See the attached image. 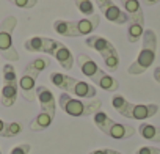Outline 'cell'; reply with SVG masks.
Listing matches in <instances>:
<instances>
[{
  "mask_svg": "<svg viewBox=\"0 0 160 154\" xmlns=\"http://www.w3.org/2000/svg\"><path fill=\"white\" fill-rule=\"evenodd\" d=\"M52 57L58 61V64L63 69H72V66H74V55H72V52L69 50V47L66 44H63V43L58 41V44H57Z\"/></svg>",
  "mask_w": 160,
  "mask_h": 154,
  "instance_id": "obj_15",
  "label": "cell"
},
{
  "mask_svg": "<svg viewBox=\"0 0 160 154\" xmlns=\"http://www.w3.org/2000/svg\"><path fill=\"white\" fill-rule=\"evenodd\" d=\"M91 82H94L98 87H101L104 91H108V93H115L119 88V82L115 79V77H112L110 74H107L104 69H101L98 72V75L94 77Z\"/></svg>",
  "mask_w": 160,
  "mask_h": 154,
  "instance_id": "obj_16",
  "label": "cell"
},
{
  "mask_svg": "<svg viewBox=\"0 0 160 154\" xmlns=\"http://www.w3.org/2000/svg\"><path fill=\"white\" fill-rule=\"evenodd\" d=\"M53 30L58 35L68 36V38H77V28H75V21H64V19H57L53 21Z\"/></svg>",
  "mask_w": 160,
  "mask_h": 154,
  "instance_id": "obj_18",
  "label": "cell"
},
{
  "mask_svg": "<svg viewBox=\"0 0 160 154\" xmlns=\"http://www.w3.org/2000/svg\"><path fill=\"white\" fill-rule=\"evenodd\" d=\"M143 2H144L146 5H155V3L160 2V0H143Z\"/></svg>",
  "mask_w": 160,
  "mask_h": 154,
  "instance_id": "obj_31",
  "label": "cell"
},
{
  "mask_svg": "<svg viewBox=\"0 0 160 154\" xmlns=\"http://www.w3.org/2000/svg\"><path fill=\"white\" fill-rule=\"evenodd\" d=\"M58 105L69 116L80 118V116H90L98 113L102 107V102L99 99H78V98H72L68 93H61L58 96Z\"/></svg>",
  "mask_w": 160,
  "mask_h": 154,
  "instance_id": "obj_4",
  "label": "cell"
},
{
  "mask_svg": "<svg viewBox=\"0 0 160 154\" xmlns=\"http://www.w3.org/2000/svg\"><path fill=\"white\" fill-rule=\"evenodd\" d=\"M104 60V64L108 71H118L119 68V55H118V50H113L110 54H105L102 57Z\"/></svg>",
  "mask_w": 160,
  "mask_h": 154,
  "instance_id": "obj_23",
  "label": "cell"
},
{
  "mask_svg": "<svg viewBox=\"0 0 160 154\" xmlns=\"http://www.w3.org/2000/svg\"><path fill=\"white\" fill-rule=\"evenodd\" d=\"M36 98L39 101V105H41V112L50 115L55 118V112H57V101H55V96L53 93L44 87V85H39L36 87Z\"/></svg>",
  "mask_w": 160,
  "mask_h": 154,
  "instance_id": "obj_11",
  "label": "cell"
},
{
  "mask_svg": "<svg viewBox=\"0 0 160 154\" xmlns=\"http://www.w3.org/2000/svg\"><path fill=\"white\" fill-rule=\"evenodd\" d=\"M52 121H53V116H50V115H47V113H44V112H39V113L32 120L30 129L35 131V132L44 131V129H47V127L52 124Z\"/></svg>",
  "mask_w": 160,
  "mask_h": 154,
  "instance_id": "obj_20",
  "label": "cell"
},
{
  "mask_svg": "<svg viewBox=\"0 0 160 154\" xmlns=\"http://www.w3.org/2000/svg\"><path fill=\"white\" fill-rule=\"evenodd\" d=\"M0 154H2V149H0Z\"/></svg>",
  "mask_w": 160,
  "mask_h": 154,
  "instance_id": "obj_35",
  "label": "cell"
},
{
  "mask_svg": "<svg viewBox=\"0 0 160 154\" xmlns=\"http://www.w3.org/2000/svg\"><path fill=\"white\" fill-rule=\"evenodd\" d=\"M30 149H32V146H30L28 143H21V145L14 146V148L10 151V154H28Z\"/></svg>",
  "mask_w": 160,
  "mask_h": 154,
  "instance_id": "obj_27",
  "label": "cell"
},
{
  "mask_svg": "<svg viewBox=\"0 0 160 154\" xmlns=\"http://www.w3.org/2000/svg\"><path fill=\"white\" fill-rule=\"evenodd\" d=\"M158 112V105L157 104H129L124 118H130V120H148L152 118L155 113Z\"/></svg>",
  "mask_w": 160,
  "mask_h": 154,
  "instance_id": "obj_10",
  "label": "cell"
},
{
  "mask_svg": "<svg viewBox=\"0 0 160 154\" xmlns=\"http://www.w3.org/2000/svg\"><path fill=\"white\" fill-rule=\"evenodd\" d=\"M160 152V148L157 146H141L135 151V154H158Z\"/></svg>",
  "mask_w": 160,
  "mask_h": 154,
  "instance_id": "obj_28",
  "label": "cell"
},
{
  "mask_svg": "<svg viewBox=\"0 0 160 154\" xmlns=\"http://www.w3.org/2000/svg\"><path fill=\"white\" fill-rule=\"evenodd\" d=\"M158 154H160V152H158Z\"/></svg>",
  "mask_w": 160,
  "mask_h": 154,
  "instance_id": "obj_36",
  "label": "cell"
},
{
  "mask_svg": "<svg viewBox=\"0 0 160 154\" xmlns=\"http://www.w3.org/2000/svg\"><path fill=\"white\" fill-rule=\"evenodd\" d=\"M22 124L19 121H3L0 118V137H5V138H11L16 137L22 132Z\"/></svg>",
  "mask_w": 160,
  "mask_h": 154,
  "instance_id": "obj_19",
  "label": "cell"
},
{
  "mask_svg": "<svg viewBox=\"0 0 160 154\" xmlns=\"http://www.w3.org/2000/svg\"><path fill=\"white\" fill-rule=\"evenodd\" d=\"M85 46L94 49L96 52H99L101 57H104L105 54H110V52L116 50V47H115L107 38L99 36V35H90V36H87V39H85Z\"/></svg>",
  "mask_w": 160,
  "mask_h": 154,
  "instance_id": "obj_13",
  "label": "cell"
},
{
  "mask_svg": "<svg viewBox=\"0 0 160 154\" xmlns=\"http://www.w3.org/2000/svg\"><path fill=\"white\" fill-rule=\"evenodd\" d=\"M129 104H130V102H129L122 95H115V96L112 98V105H113V109H115L121 116H124V113H126Z\"/></svg>",
  "mask_w": 160,
  "mask_h": 154,
  "instance_id": "obj_24",
  "label": "cell"
},
{
  "mask_svg": "<svg viewBox=\"0 0 160 154\" xmlns=\"http://www.w3.org/2000/svg\"><path fill=\"white\" fill-rule=\"evenodd\" d=\"M155 141L160 143V127H157V137H155Z\"/></svg>",
  "mask_w": 160,
  "mask_h": 154,
  "instance_id": "obj_33",
  "label": "cell"
},
{
  "mask_svg": "<svg viewBox=\"0 0 160 154\" xmlns=\"http://www.w3.org/2000/svg\"><path fill=\"white\" fill-rule=\"evenodd\" d=\"M143 44H141V50L138 54V57L135 58V61L129 66L127 72L132 75H138L146 72L155 61V55H157V35L154 30L148 28L143 33Z\"/></svg>",
  "mask_w": 160,
  "mask_h": 154,
  "instance_id": "obj_3",
  "label": "cell"
},
{
  "mask_svg": "<svg viewBox=\"0 0 160 154\" xmlns=\"http://www.w3.org/2000/svg\"><path fill=\"white\" fill-rule=\"evenodd\" d=\"M8 2H11L18 8H25V10H30L38 5V0H8Z\"/></svg>",
  "mask_w": 160,
  "mask_h": 154,
  "instance_id": "obj_26",
  "label": "cell"
},
{
  "mask_svg": "<svg viewBox=\"0 0 160 154\" xmlns=\"http://www.w3.org/2000/svg\"><path fill=\"white\" fill-rule=\"evenodd\" d=\"M74 2H75V7L78 8V11L85 14L87 18L94 14V5L91 0H74Z\"/></svg>",
  "mask_w": 160,
  "mask_h": 154,
  "instance_id": "obj_25",
  "label": "cell"
},
{
  "mask_svg": "<svg viewBox=\"0 0 160 154\" xmlns=\"http://www.w3.org/2000/svg\"><path fill=\"white\" fill-rule=\"evenodd\" d=\"M99 22H101L99 14H93V16L85 18V19H77L75 21V28H77L78 36H83V35L88 36L90 33H93L99 27Z\"/></svg>",
  "mask_w": 160,
  "mask_h": 154,
  "instance_id": "obj_17",
  "label": "cell"
},
{
  "mask_svg": "<svg viewBox=\"0 0 160 154\" xmlns=\"http://www.w3.org/2000/svg\"><path fill=\"white\" fill-rule=\"evenodd\" d=\"M138 134H140L144 140L155 141V137H157V126L149 124V123H141V124L138 126Z\"/></svg>",
  "mask_w": 160,
  "mask_h": 154,
  "instance_id": "obj_22",
  "label": "cell"
},
{
  "mask_svg": "<svg viewBox=\"0 0 160 154\" xmlns=\"http://www.w3.org/2000/svg\"><path fill=\"white\" fill-rule=\"evenodd\" d=\"M58 41L46 36H32L24 43V49L27 52H39V54H47L52 55Z\"/></svg>",
  "mask_w": 160,
  "mask_h": 154,
  "instance_id": "obj_8",
  "label": "cell"
},
{
  "mask_svg": "<svg viewBox=\"0 0 160 154\" xmlns=\"http://www.w3.org/2000/svg\"><path fill=\"white\" fill-rule=\"evenodd\" d=\"M143 33H144V24H140V22H129L127 24V41L130 44L138 43L143 38Z\"/></svg>",
  "mask_w": 160,
  "mask_h": 154,
  "instance_id": "obj_21",
  "label": "cell"
},
{
  "mask_svg": "<svg viewBox=\"0 0 160 154\" xmlns=\"http://www.w3.org/2000/svg\"><path fill=\"white\" fill-rule=\"evenodd\" d=\"M19 93V80L16 75V69L11 63L3 64V87L0 93V102L3 107H13Z\"/></svg>",
  "mask_w": 160,
  "mask_h": 154,
  "instance_id": "obj_7",
  "label": "cell"
},
{
  "mask_svg": "<svg viewBox=\"0 0 160 154\" xmlns=\"http://www.w3.org/2000/svg\"><path fill=\"white\" fill-rule=\"evenodd\" d=\"M49 64H50V61L47 57H36L24 68V72L19 79V90H21V95L25 101L35 102V99H36V79L44 69L49 68Z\"/></svg>",
  "mask_w": 160,
  "mask_h": 154,
  "instance_id": "obj_2",
  "label": "cell"
},
{
  "mask_svg": "<svg viewBox=\"0 0 160 154\" xmlns=\"http://www.w3.org/2000/svg\"><path fill=\"white\" fill-rule=\"evenodd\" d=\"M104 2H107V0H96V3H98V5H101V3H104Z\"/></svg>",
  "mask_w": 160,
  "mask_h": 154,
  "instance_id": "obj_34",
  "label": "cell"
},
{
  "mask_svg": "<svg viewBox=\"0 0 160 154\" xmlns=\"http://www.w3.org/2000/svg\"><path fill=\"white\" fill-rule=\"evenodd\" d=\"M16 25H18L16 16H7L0 22V55L7 58L8 61H18L21 58L19 52L13 44V32Z\"/></svg>",
  "mask_w": 160,
  "mask_h": 154,
  "instance_id": "obj_6",
  "label": "cell"
},
{
  "mask_svg": "<svg viewBox=\"0 0 160 154\" xmlns=\"http://www.w3.org/2000/svg\"><path fill=\"white\" fill-rule=\"evenodd\" d=\"M107 154H121V152L116 151V149H110V148H107Z\"/></svg>",
  "mask_w": 160,
  "mask_h": 154,
  "instance_id": "obj_32",
  "label": "cell"
},
{
  "mask_svg": "<svg viewBox=\"0 0 160 154\" xmlns=\"http://www.w3.org/2000/svg\"><path fill=\"white\" fill-rule=\"evenodd\" d=\"M88 154H107V148L105 149H94V151H91Z\"/></svg>",
  "mask_w": 160,
  "mask_h": 154,
  "instance_id": "obj_30",
  "label": "cell"
},
{
  "mask_svg": "<svg viewBox=\"0 0 160 154\" xmlns=\"http://www.w3.org/2000/svg\"><path fill=\"white\" fill-rule=\"evenodd\" d=\"M77 64H78L80 71H82V74L87 75L90 80H93L94 77L98 75V72L101 71V68L93 60V57L91 55H87V54H78L77 55Z\"/></svg>",
  "mask_w": 160,
  "mask_h": 154,
  "instance_id": "obj_12",
  "label": "cell"
},
{
  "mask_svg": "<svg viewBox=\"0 0 160 154\" xmlns=\"http://www.w3.org/2000/svg\"><path fill=\"white\" fill-rule=\"evenodd\" d=\"M121 5H122V11L129 16V22L144 24L143 8L138 0H121Z\"/></svg>",
  "mask_w": 160,
  "mask_h": 154,
  "instance_id": "obj_14",
  "label": "cell"
},
{
  "mask_svg": "<svg viewBox=\"0 0 160 154\" xmlns=\"http://www.w3.org/2000/svg\"><path fill=\"white\" fill-rule=\"evenodd\" d=\"M94 124L98 126V129L101 132H104L105 135H108L110 138L115 140H126L130 138L132 135H135V127L129 126V124H122L118 123L115 120H112L105 112L99 110L98 113H94Z\"/></svg>",
  "mask_w": 160,
  "mask_h": 154,
  "instance_id": "obj_5",
  "label": "cell"
},
{
  "mask_svg": "<svg viewBox=\"0 0 160 154\" xmlns=\"http://www.w3.org/2000/svg\"><path fill=\"white\" fill-rule=\"evenodd\" d=\"M50 82L61 90V93H68V95H75L78 99H94L98 95V90L94 85L78 80L75 77H71L68 74L63 72H50L49 75Z\"/></svg>",
  "mask_w": 160,
  "mask_h": 154,
  "instance_id": "obj_1",
  "label": "cell"
},
{
  "mask_svg": "<svg viewBox=\"0 0 160 154\" xmlns=\"http://www.w3.org/2000/svg\"><path fill=\"white\" fill-rule=\"evenodd\" d=\"M154 79H155L157 84H160V66H157V68L154 69Z\"/></svg>",
  "mask_w": 160,
  "mask_h": 154,
  "instance_id": "obj_29",
  "label": "cell"
},
{
  "mask_svg": "<svg viewBox=\"0 0 160 154\" xmlns=\"http://www.w3.org/2000/svg\"><path fill=\"white\" fill-rule=\"evenodd\" d=\"M102 16L108 21V22H113V24H118V25H124V24H129V16L113 3V0H107V2L98 5Z\"/></svg>",
  "mask_w": 160,
  "mask_h": 154,
  "instance_id": "obj_9",
  "label": "cell"
}]
</instances>
